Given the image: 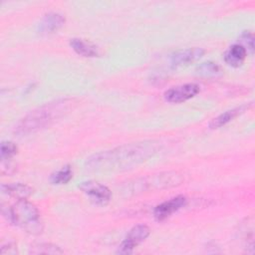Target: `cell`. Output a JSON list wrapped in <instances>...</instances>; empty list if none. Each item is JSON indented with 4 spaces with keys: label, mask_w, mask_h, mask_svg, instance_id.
<instances>
[{
    "label": "cell",
    "mask_w": 255,
    "mask_h": 255,
    "mask_svg": "<svg viewBox=\"0 0 255 255\" xmlns=\"http://www.w3.org/2000/svg\"><path fill=\"white\" fill-rule=\"evenodd\" d=\"M155 151L156 147L152 142L126 144L94 154L87 160V165L93 169L128 168L144 161Z\"/></svg>",
    "instance_id": "6da1fadb"
},
{
    "label": "cell",
    "mask_w": 255,
    "mask_h": 255,
    "mask_svg": "<svg viewBox=\"0 0 255 255\" xmlns=\"http://www.w3.org/2000/svg\"><path fill=\"white\" fill-rule=\"evenodd\" d=\"M70 100H59L46 104L24 117L15 128L18 134H29L45 128L69 109Z\"/></svg>",
    "instance_id": "7a4b0ae2"
},
{
    "label": "cell",
    "mask_w": 255,
    "mask_h": 255,
    "mask_svg": "<svg viewBox=\"0 0 255 255\" xmlns=\"http://www.w3.org/2000/svg\"><path fill=\"white\" fill-rule=\"evenodd\" d=\"M8 219L30 234H39L43 230L39 210L26 199L18 200L8 209Z\"/></svg>",
    "instance_id": "3957f363"
},
{
    "label": "cell",
    "mask_w": 255,
    "mask_h": 255,
    "mask_svg": "<svg viewBox=\"0 0 255 255\" xmlns=\"http://www.w3.org/2000/svg\"><path fill=\"white\" fill-rule=\"evenodd\" d=\"M81 190L90 198L92 202L97 205H107L112 197L111 190L104 184L95 181V180H88L84 181L80 185Z\"/></svg>",
    "instance_id": "277c9868"
},
{
    "label": "cell",
    "mask_w": 255,
    "mask_h": 255,
    "mask_svg": "<svg viewBox=\"0 0 255 255\" xmlns=\"http://www.w3.org/2000/svg\"><path fill=\"white\" fill-rule=\"evenodd\" d=\"M150 233L148 226L144 224H137L133 226L127 234L125 240L118 249L120 254H130L135 246L145 240Z\"/></svg>",
    "instance_id": "5b68a950"
},
{
    "label": "cell",
    "mask_w": 255,
    "mask_h": 255,
    "mask_svg": "<svg viewBox=\"0 0 255 255\" xmlns=\"http://www.w3.org/2000/svg\"><path fill=\"white\" fill-rule=\"evenodd\" d=\"M200 91V87L196 84L189 83L172 87L164 92V100L168 103L179 104L195 97Z\"/></svg>",
    "instance_id": "8992f818"
},
{
    "label": "cell",
    "mask_w": 255,
    "mask_h": 255,
    "mask_svg": "<svg viewBox=\"0 0 255 255\" xmlns=\"http://www.w3.org/2000/svg\"><path fill=\"white\" fill-rule=\"evenodd\" d=\"M186 197L183 195L172 197L155 206L153 210V216L157 221H162L183 207L186 204Z\"/></svg>",
    "instance_id": "52a82bcc"
},
{
    "label": "cell",
    "mask_w": 255,
    "mask_h": 255,
    "mask_svg": "<svg viewBox=\"0 0 255 255\" xmlns=\"http://www.w3.org/2000/svg\"><path fill=\"white\" fill-rule=\"evenodd\" d=\"M205 51L202 48L194 47V48H187L183 50H179L172 54L170 58V63L172 67H183L188 66L189 64L197 61L204 55Z\"/></svg>",
    "instance_id": "ba28073f"
},
{
    "label": "cell",
    "mask_w": 255,
    "mask_h": 255,
    "mask_svg": "<svg viewBox=\"0 0 255 255\" xmlns=\"http://www.w3.org/2000/svg\"><path fill=\"white\" fill-rule=\"evenodd\" d=\"M65 17L60 13H48L39 22L37 26V31L42 35L55 33L65 24Z\"/></svg>",
    "instance_id": "9c48e42d"
},
{
    "label": "cell",
    "mask_w": 255,
    "mask_h": 255,
    "mask_svg": "<svg viewBox=\"0 0 255 255\" xmlns=\"http://www.w3.org/2000/svg\"><path fill=\"white\" fill-rule=\"evenodd\" d=\"M250 106H251V104L243 105V106L234 108V109H232V110H229V111H226V112L220 114L219 116H217L216 118H214V119L209 123V128H219L225 126L226 124H228L229 122H231L233 119H235L236 117H238L239 115H241L242 113H244L246 110H248Z\"/></svg>",
    "instance_id": "30bf717a"
},
{
    "label": "cell",
    "mask_w": 255,
    "mask_h": 255,
    "mask_svg": "<svg viewBox=\"0 0 255 255\" xmlns=\"http://www.w3.org/2000/svg\"><path fill=\"white\" fill-rule=\"evenodd\" d=\"M247 56L246 49L240 44L232 45L224 54V61L231 67L238 68L240 67Z\"/></svg>",
    "instance_id": "8fae6325"
},
{
    "label": "cell",
    "mask_w": 255,
    "mask_h": 255,
    "mask_svg": "<svg viewBox=\"0 0 255 255\" xmlns=\"http://www.w3.org/2000/svg\"><path fill=\"white\" fill-rule=\"evenodd\" d=\"M70 46L72 49L80 56L87 57V58H93L99 56V50L98 48L83 39L80 38H73L70 40Z\"/></svg>",
    "instance_id": "7c38bea8"
},
{
    "label": "cell",
    "mask_w": 255,
    "mask_h": 255,
    "mask_svg": "<svg viewBox=\"0 0 255 255\" xmlns=\"http://www.w3.org/2000/svg\"><path fill=\"white\" fill-rule=\"evenodd\" d=\"M1 189H2L3 193H5L13 198H16L18 200L26 199L33 193L32 187H30L27 184H23V183H19V182L3 184L1 186Z\"/></svg>",
    "instance_id": "4fadbf2b"
},
{
    "label": "cell",
    "mask_w": 255,
    "mask_h": 255,
    "mask_svg": "<svg viewBox=\"0 0 255 255\" xmlns=\"http://www.w3.org/2000/svg\"><path fill=\"white\" fill-rule=\"evenodd\" d=\"M73 177V170L72 167L68 164L63 166L62 168H60L59 170L55 171L54 173H52L51 175V182L53 184H66L68 183Z\"/></svg>",
    "instance_id": "5bb4252c"
},
{
    "label": "cell",
    "mask_w": 255,
    "mask_h": 255,
    "mask_svg": "<svg viewBox=\"0 0 255 255\" xmlns=\"http://www.w3.org/2000/svg\"><path fill=\"white\" fill-rule=\"evenodd\" d=\"M196 74L201 77L211 78L217 77L220 74V68L216 63L213 62H203L196 67Z\"/></svg>",
    "instance_id": "9a60e30c"
},
{
    "label": "cell",
    "mask_w": 255,
    "mask_h": 255,
    "mask_svg": "<svg viewBox=\"0 0 255 255\" xmlns=\"http://www.w3.org/2000/svg\"><path fill=\"white\" fill-rule=\"evenodd\" d=\"M31 253L33 254H61L63 250L59 246L52 245L50 243H41L31 247Z\"/></svg>",
    "instance_id": "2e32d148"
},
{
    "label": "cell",
    "mask_w": 255,
    "mask_h": 255,
    "mask_svg": "<svg viewBox=\"0 0 255 255\" xmlns=\"http://www.w3.org/2000/svg\"><path fill=\"white\" fill-rule=\"evenodd\" d=\"M17 146L12 141H2L0 147L1 160H10L12 156L17 153Z\"/></svg>",
    "instance_id": "e0dca14e"
},
{
    "label": "cell",
    "mask_w": 255,
    "mask_h": 255,
    "mask_svg": "<svg viewBox=\"0 0 255 255\" xmlns=\"http://www.w3.org/2000/svg\"><path fill=\"white\" fill-rule=\"evenodd\" d=\"M241 44L246 51H250L251 53L254 51V36L249 31H244L240 36Z\"/></svg>",
    "instance_id": "ac0fdd59"
},
{
    "label": "cell",
    "mask_w": 255,
    "mask_h": 255,
    "mask_svg": "<svg viewBox=\"0 0 255 255\" xmlns=\"http://www.w3.org/2000/svg\"><path fill=\"white\" fill-rule=\"evenodd\" d=\"M2 247L7 248V250H4V251H2V252H1L2 254H15V253L17 252V250H16V246H15L14 244H12V243H8L7 245L2 246Z\"/></svg>",
    "instance_id": "d6986e66"
}]
</instances>
